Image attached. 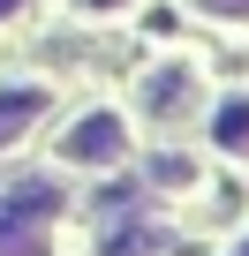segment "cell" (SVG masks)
Here are the masks:
<instances>
[{
    "label": "cell",
    "mask_w": 249,
    "mask_h": 256,
    "mask_svg": "<svg viewBox=\"0 0 249 256\" xmlns=\"http://www.w3.org/2000/svg\"><path fill=\"white\" fill-rule=\"evenodd\" d=\"M144 106H151V113H181V106H189V76H181V68H174V76H151Z\"/></svg>",
    "instance_id": "4"
},
{
    "label": "cell",
    "mask_w": 249,
    "mask_h": 256,
    "mask_svg": "<svg viewBox=\"0 0 249 256\" xmlns=\"http://www.w3.org/2000/svg\"><path fill=\"white\" fill-rule=\"evenodd\" d=\"M83 8H129V0H83Z\"/></svg>",
    "instance_id": "7"
},
{
    "label": "cell",
    "mask_w": 249,
    "mask_h": 256,
    "mask_svg": "<svg viewBox=\"0 0 249 256\" xmlns=\"http://www.w3.org/2000/svg\"><path fill=\"white\" fill-rule=\"evenodd\" d=\"M46 113V90H31V83H16V90H0V144H16L23 128Z\"/></svg>",
    "instance_id": "3"
},
{
    "label": "cell",
    "mask_w": 249,
    "mask_h": 256,
    "mask_svg": "<svg viewBox=\"0 0 249 256\" xmlns=\"http://www.w3.org/2000/svg\"><path fill=\"white\" fill-rule=\"evenodd\" d=\"M121 144H129V136H121V120H113V113H91V120L68 128V144H61V151H68L76 166H113Z\"/></svg>",
    "instance_id": "2"
},
{
    "label": "cell",
    "mask_w": 249,
    "mask_h": 256,
    "mask_svg": "<svg viewBox=\"0 0 249 256\" xmlns=\"http://www.w3.org/2000/svg\"><path fill=\"white\" fill-rule=\"evenodd\" d=\"M53 188H16L0 204V256H46V218H53Z\"/></svg>",
    "instance_id": "1"
},
{
    "label": "cell",
    "mask_w": 249,
    "mask_h": 256,
    "mask_svg": "<svg viewBox=\"0 0 249 256\" xmlns=\"http://www.w3.org/2000/svg\"><path fill=\"white\" fill-rule=\"evenodd\" d=\"M16 8H23V0H0V16H16Z\"/></svg>",
    "instance_id": "8"
},
{
    "label": "cell",
    "mask_w": 249,
    "mask_h": 256,
    "mask_svg": "<svg viewBox=\"0 0 249 256\" xmlns=\"http://www.w3.org/2000/svg\"><path fill=\"white\" fill-rule=\"evenodd\" d=\"M219 144H249V106H219Z\"/></svg>",
    "instance_id": "5"
},
{
    "label": "cell",
    "mask_w": 249,
    "mask_h": 256,
    "mask_svg": "<svg viewBox=\"0 0 249 256\" xmlns=\"http://www.w3.org/2000/svg\"><path fill=\"white\" fill-rule=\"evenodd\" d=\"M211 16H249V0H204Z\"/></svg>",
    "instance_id": "6"
}]
</instances>
